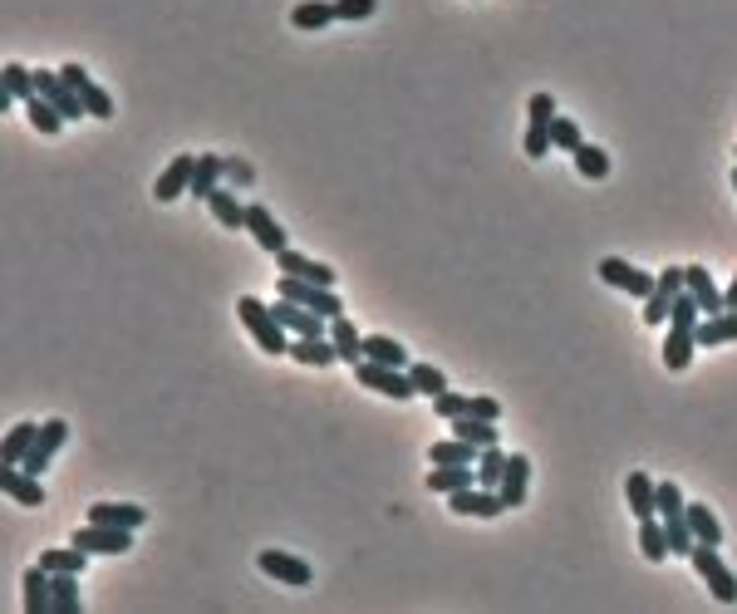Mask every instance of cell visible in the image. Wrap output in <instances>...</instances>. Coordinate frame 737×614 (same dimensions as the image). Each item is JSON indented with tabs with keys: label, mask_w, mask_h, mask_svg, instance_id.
Listing matches in <instances>:
<instances>
[{
	"label": "cell",
	"mask_w": 737,
	"mask_h": 614,
	"mask_svg": "<svg viewBox=\"0 0 737 614\" xmlns=\"http://www.w3.org/2000/svg\"><path fill=\"white\" fill-rule=\"evenodd\" d=\"M679 295H683V266H664V271L654 276L649 300H644V325H669Z\"/></svg>",
	"instance_id": "obj_7"
},
{
	"label": "cell",
	"mask_w": 737,
	"mask_h": 614,
	"mask_svg": "<svg viewBox=\"0 0 737 614\" xmlns=\"http://www.w3.org/2000/svg\"><path fill=\"white\" fill-rule=\"evenodd\" d=\"M448 506H453V516H477V521H492V516H502V511H507L502 492H497V487H482V482H472V487L453 492Z\"/></svg>",
	"instance_id": "obj_8"
},
{
	"label": "cell",
	"mask_w": 737,
	"mask_h": 614,
	"mask_svg": "<svg viewBox=\"0 0 737 614\" xmlns=\"http://www.w3.org/2000/svg\"><path fill=\"white\" fill-rule=\"evenodd\" d=\"M290 359L295 364H310V369H330V364H344L340 349L330 335H295L290 339Z\"/></svg>",
	"instance_id": "obj_17"
},
{
	"label": "cell",
	"mask_w": 737,
	"mask_h": 614,
	"mask_svg": "<svg viewBox=\"0 0 737 614\" xmlns=\"http://www.w3.org/2000/svg\"><path fill=\"white\" fill-rule=\"evenodd\" d=\"M64 443H69V423H64V418H45V423H40V438H35V447L25 452V462H20V467H25V472H35V477H45V467L55 462V452Z\"/></svg>",
	"instance_id": "obj_9"
},
{
	"label": "cell",
	"mask_w": 737,
	"mask_h": 614,
	"mask_svg": "<svg viewBox=\"0 0 737 614\" xmlns=\"http://www.w3.org/2000/svg\"><path fill=\"white\" fill-rule=\"evenodd\" d=\"M467 413H472V418H487V423H497V418H502V403H497L492 393H472V398H467Z\"/></svg>",
	"instance_id": "obj_47"
},
{
	"label": "cell",
	"mask_w": 737,
	"mask_h": 614,
	"mask_svg": "<svg viewBox=\"0 0 737 614\" xmlns=\"http://www.w3.org/2000/svg\"><path fill=\"white\" fill-rule=\"evenodd\" d=\"M276 290H281L285 300H295V305H305V310L325 315V320L344 315V300L335 295V285H315V280H300V276H281V280H276Z\"/></svg>",
	"instance_id": "obj_5"
},
{
	"label": "cell",
	"mask_w": 737,
	"mask_h": 614,
	"mask_svg": "<svg viewBox=\"0 0 737 614\" xmlns=\"http://www.w3.org/2000/svg\"><path fill=\"white\" fill-rule=\"evenodd\" d=\"M330 339H335V349H340V359L349 369L364 359V335H359V325H354L349 315H335V320H330Z\"/></svg>",
	"instance_id": "obj_26"
},
{
	"label": "cell",
	"mask_w": 737,
	"mask_h": 614,
	"mask_svg": "<svg viewBox=\"0 0 737 614\" xmlns=\"http://www.w3.org/2000/svg\"><path fill=\"white\" fill-rule=\"evenodd\" d=\"M89 521H104V526H128V531H138V526H148V511L138 502H94L89 506Z\"/></svg>",
	"instance_id": "obj_24"
},
{
	"label": "cell",
	"mask_w": 737,
	"mask_h": 614,
	"mask_svg": "<svg viewBox=\"0 0 737 614\" xmlns=\"http://www.w3.org/2000/svg\"><path fill=\"white\" fill-rule=\"evenodd\" d=\"M364 359L394 364V369H408V364H413L408 349H403V339H394V335H364Z\"/></svg>",
	"instance_id": "obj_32"
},
{
	"label": "cell",
	"mask_w": 737,
	"mask_h": 614,
	"mask_svg": "<svg viewBox=\"0 0 737 614\" xmlns=\"http://www.w3.org/2000/svg\"><path fill=\"white\" fill-rule=\"evenodd\" d=\"M55 614H79V575H50Z\"/></svg>",
	"instance_id": "obj_41"
},
{
	"label": "cell",
	"mask_w": 737,
	"mask_h": 614,
	"mask_svg": "<svg viewBox=\"0 0 737 614\" xmlns=\"http://www.w3.org/2000/svg\"><path fill=\"white\" fill-rule=\"evenodd\" d=\"M526 487H531V457H526V452H511L507 472H502V482H497V492H502L507 511H516V506L526 502Z\"/></svg>",
	"instance_id": "obj_20"
},
{
	"label": "cell",
	"mask_w": 737,
	"mask_h": 614,
	"mask_svg": "<svg viewBox=\"0 0 737 614\" xmlns=\"http://www.w3.org/2000/svg\"><path fill=\"white\" fill-rule=\"evenodd\" d=\"M35 89H40V94H45V99H50V104L69 118V123H79V118L89 113V109H84V99H79V89H69L59 69H35Z\"/></svg>",
	"instance_id": "obj_11"
},
{
	"label": "cell",
	"mask_w": 737,
	"mask_h": 614,
	"mask_svg": "<svg viewBox=\"0 0 737 614\" xmlns=\"http://www.w3.org/2000/svg\"><path fill=\"white\" fill-rule=\"evenodd\" d=\"M733 187H737V168H733Z\"/></svg>",
	"instance_id": "obj_51"
},
{
	"label": "cell",
	"mask_w": 737,
	"mask_h": 614,
	"mask_svg": "<svg viewBox=\"0 0 737 614\" xmlns=\"http://www.w3.org/2000/svg\"><path fill=\"white\" fill-rule=\"evenodd\" d=\"M688 526H693V536H698L703 546H723V521L713 516V506L688 502Z\"/></svg>",
	"instance_id": "obj_36"
},
{
	"label": "cell",
	"mask_w": 737,
	"mask_h": 614,
	"mask_svg": "<svg viewBox=\"0 0 737 614\" xmlns=\"http://www.w3.org/2000/svg\"><path fill=\"white\" fill-rule=\"evenodd\" d=\"M570 158H575V172H580L585 182H605V177H610V153H605L600 143H580Z\"/></svg>",
	"instance_id": "obj_34"
},
{
	"label": "cell",
	"mask_w": 737,
	"mask_h": 614,
	"mask_svg": "<svg viewBox=\"0 0 737 614\" xmlns=\"http://www.w3.org/2000/svg\"><path fill=\"white\" fill-rule=\"evenodd\" d=\"M507 457L511 452H502V443L482 447V452H477V482H482V487H497L502 472H507Z\"/></svg>",
	"instance_id": "obj_38"
},
{
	"label": "cell",
	"mask_w": 737,
	"mask_h": 614,
	"mask_svg": "<svg viewBox=\"0 0 737 614\" xmlns=\"http://www.w3.org/2000/svg\"><path fill=\"white\" fill-rule=\"evenodd\" d=\"M227 177H231V182H241V187H251V182H256L251 163H241V158H227Z\"/></svg>",
	"instance_id": "obj_48"
},
{
	"label": "cell",
	"mask_w": 737,
	"mask_h": 614,
	"mask_svg": "<svg viewBox=\"0 0 737 614\" xmlns=\"http://www.w3.org/2000/svg\"><path fill=\"white\" fill-rule=\"evenodd\" d=\"M20 600L25 614H55V590H50V570L35 560L25 575H20Z\"/></svg>",
	"instance_id": "obj_16"
},
{
	"label": "cell",
	"mask_w": 737,
	"mask_h": 614,
	"mask_svg": "<svg viewBox=\"0 0 737 614\" xmlns=\"http://www.w3.org/2000/svg\"><path fill=\"white\" fill-rule=\"evenodd\" d=\"M256 565H261V575H271V580H281V585H310V580H315L310 560L290 556V551H261Z\"/></svg>",
	"instance_id": "obj_14"
},
{
	"label": "cell",
	"mask_w": 737,
	"mask_h": 614,
	"mask_svg": "<svg viewBox=\"0 0 737 614\" xmlns=\"http://www.w3.org/2000/svg\"><path fill=\"white\" fill-rule=\"evenodd\" d=\"M0 487H5V497L20 506H45V482L35 477V472H25V467H0Z\"/></svg>",
	"instance_id": "obj_18"
},
{
	"label": "cell",
	"mask_w": 737,
	"mask_h": 614,
	"mask_svg": "<svg viewBox=\"0 0 737 614\" xmlns=\"http://www.w3.org/2000/svg\"><path fill=\"white\" fill-rule=\"evenodd\" d=\"M688 565L698 570V580L708 585V595L718 600V605H737V575L723 565V556H718V546H693V556H688Z\"/></svg>",
	"instance_id": "obj_2"
},
{
	"label": "cell",
	"mask_w": 737,
	"mask_h": 614,
	"mask_svg": "<svg viewBox=\"0 0 737 614\" xmlns=\"http://www.w3.org/2000/svg\"><path fill=\"white\" fill-rule=\"evenodd\" d=\"M222 177H227V158L202 153V158H197V172H192V197H197V202H207V197L222 187Z\"/></svg>",
	"instance_id": "obj_28"
},
{
	"label": "cell",
	"mask_w": 737,
	"mask_h": 614,
	"mask_svg": "<svg viewBox=\"0 0 737 614\" xmlns=\"http://www.w3.org/2000/svg\"><path fill=\"white\" fill-rule=\"evenodd\" d=\"M374 10H379V0H335V15H340V20H354V25L369 20Z\"/></svg>",
	"instance_id": "obj_46"
},
{
	"label": "cell",
	"mask_w": 737,
	"mask_h": 614,
	"mask_svg": "<svg viewBox=\"0 0 737 614\" xmlns=\"http://www.w3.org/2000/svg\"><path fill=\"white\" fill-rule=\"evenodd\" d=\"M192 172H197V153H177L163 168V177L153 182V197L158 202H177L182 192H192Z\"/></svg>",
	"instance_id": "obj_15"
},
{
	"label": "cell",
	"mask_w": 737,
	"mask_h": 614,
	"mask_svg": "<svg viewBox=\"0 0 737 614\" xmlns=\"http://www.w3.org/2000/svg\"><path fill=\"white\" fill-rule=\"evenodd\" d=\"M207 207H212V217L227 226V231H241V226H246V207H241V197H236L231 187H217V192L207 197Z\"/></svg>",
	"instance_id": "obj_35"
},
{
	"label": "cell",
	"mask_w": 737,
	"mask_h": 614,
	"mask_svg": "<svg viewBox=\"0 0 737 614\" xmlns=\"http://www.w3.org/2000/svg\"><path fill=\"white\" fill-rule=\"evenodd\" d=\"M600 280L624 290V295H634V300H649V290H654V276L639 271V266H629V261H620V256H605L600 261Z\"/></svg>",
	"instance_id": "obj_12"
},
{
	"label": "cell",
	"mask_w": 737,
	"mask_h": 614,
	"mask_svg": "<svg viewBox=\"0 0 737 614\" xmlns=\"http://www.w3.org/2000/svg\"><path fill=\"white\" fill-rule=\"evenodd\" d=\"M0 84H5V89L15 94V104H25V99H35V94H40V89H35V69H25V64H15V59L5 64Z\"/></svg>",
	"instance_id": "obj_39"
},
{
	"label": "cell",
	"mask_w": 737,
	"mask_h": 614,
	"mask_svg": "<svg viewBox=\"0 0 737 614\" xmlns=\"http://www.w3.org/2000/svg\"><path fill=\"white\" fill-rule=\"evenodd\" d=\"M723 300H728V310H737V276H733V285L723 290Z\"/></svg>",
	"instance_id": "obj_50"
},
{
	"label": "cell",
	"mask_w": 737,
	"mask_h": 614,
	"mask_svg": "<svg viewBox=\"0 0 737 614\" xmlns=\"http://www.w3.org/2000/svg\"><path fill=\"white\" fill-rule=\"evenodd\" d=\"M472 482H477V462H433V472H428V492H438V497H453Z\"/></svg>",
	"instance_id": "obj_19"
},
{
	"label": "cell",
	"mask_w": 737,
	"mask_h": 614,
	"mask_svg": "<svg viewBox=\"0 0 737 614\" xmlns=\"http://www.w3.org/2000/svg\"><path fill=\"white\" fill-rule=\"evenodd\" d=\"M340 15H335V0H300L295 10H290V25L295 30H325V25H335Z\"/></svg>",
	"instance_id": "obj_30"
},
{
	"label": "cell",
	"mask_w": 737,
	"mask_h": 614,
	"mask_svg": "<svg viewBox=\"0 0 737 614\" xmlns=\"http://www.w3.org/2000/svg\"><path fill=\"white\" fill-rule=\"evenodd\" d=\"M639 551H644V560H669L674 551H669V531H664V521L659 516H644L639 521Z\"/></svg>",
	"instance_id": "obj_33"
},
{
	"label": "cell",
	"mask_w": 737,
	"mask_h": 614,
	"mask_svg": "<svg viewBox=\"0 0 737 614\" xmlns=\"http://www.w3.org/2000/svg\"><path fill=\"white\" fill-rule=\"evenodd\" d=\"M624 502L629 511L644 521V516H659V482L649 477V472H629L624 477Z\"/></svg>",
	"instance_id": "obj_21"
},
{
	"label": "cell",
	"mask_w": 737,
	"mask_h": 614,
	"mask_svg": "<svg viewBox=\"0 0 737 614\" xmlns=\"http://www.w3.org/2000/svg\"><path fill=\"white\" fill-rule=\"evenodd\" d=\"M246 231H251V236H256V246H261V251H271V256H281L285 246H290L285 226L276 222V212H271L266 202H246Z\"/></svg>",
	"instance_id": "obj_10"
},
{
	"label": "cell",
	"mask_w": 737,
	"mask_h": 614,
	"mask_svg": "<svg viewBox=\"0 0 737 614\" xmlns=\"http://www.w3.org/2000/svg\"><path fill=\"white\" fill-rule=\"evenodd\" d=\"M683 290H688V295L698 300V310H703V315H718V310H728V300H723L718 280H713V271H708L703 261L683 266Z\"/></svg>",
	"instance_id": "obj_13"
},
{
	"label": "cell",
	"mask_w": 737,
	"mask_h": 614,
	"mask_svg": "<svg viewBox=\"0 0 737 614\" xmlns=\"http://www.w3.org/2000/svg\"><path fill=\"white\" fill-rule=\"evenodd\" d=\"M59 74H64L69 89H84V84H89V69H84V64H59Z\"/></svg>",
	"instance_id": "obj_49"
},
{
	"label": "cell",
	"mask_w": 737,
	"mask_h": 614,
	"mask_svg": "<svg viewBox=\"0 0 737 614\" xmlns=\"http://www.w3.org/2000/svg\"><path fill=\"white\" fill-rule=\"evenodd\" d=\"M453 438H462V443H477V447H492V443H497V423L462 413V418H453Z\"/></svg>",
	"instance_id": "obj_37"
},
{
	"label": "cell",
	"mask_w": 737,
	"mask_h": 614,
	"mask_svg": "<svg viewBox=\"0 0 737 614\" xmlns=\"http://www.w3.org/2000/svg\"><path fill=\"white\" fill-rule=\"evenodd\" d=\"M408 374H413V384H418L423 398H438V393L448 389V374L438 364H408Z\"/></svg>",
	"instance_id": "obj_43"
},
{
	"label": "cell",
	"mask_w": 737,
	"mask_h": 614,
	"mask_svg": "<svg viewBox=\"0 0 737 614\" xmlns=\"http://www.w3.org/2000/svg\"><path fill=\"white\" fill-rule=\"evenodd\" d=\"M477 443H462V438H443V443L428 447V462H477Z\"/></svg>",
	"instance_id": "obj_40"
},
{
	"label": "cell",
	"mask_w": 737,
	"mask_h": 614,
	"mask_svg": "<svg viewBox=\"0 0 737 614\" xmlns=\"http://www.w3.org/2000/svg\"><path fill=\"white\" fill-rule=\"evenodd\" d=\"M737 339V310H718V315H703L698 320V344L713 349V344H733Z\"/></svg>",
	"instance_id": "obj_29"
},
{
	"label": "cell",
	"mask_w": 737,
	"mask_h": 614,
	"mask_svg": "<svg viewBox=\"0 0 737 614\" xmlns=\"http://www.w3.org/2000/svg\"><path fill=\"white\" fill-rule=\"evenodd\" d=\"M25 118H30V128H35V133H45V138H55V133H64V123H69V118H64V113H59L55 104L45 99V94L25 99Z\"/></svg>",
	"instance_id": "obj_31"
},
{
	"label": "cell",
	"mask_w": 737,
	"mask_h": 614,
	"mask_svg": "<svg viewBox=\"0 0 737 614\" xmlns=\"http://www.w3.org/2000/svg\"><path fill=\"white\" fill-rule=\"evenodd\" d=\"M40 565H45L50 575H89V551H79L74 541H69V546H50V551L40 556Z\"/></svg>",
	"instance_id": "obj_27"
},
{
	"label": "cell",
	"mask_w": 737,
	"mask_h": 614,
	"mask_svg": "<svg viewBox=\"0 0 737 614\" xmlns=\"http://www.w3.org/2000/svg\"><path fill=\"white\" fill-rule=\"evenodd\" d=\"M551 143H556L561 153H575V148L585 143V133H580V123H575V118L556 113V123H551Z\"/></svg>",
	"instance_id": "obj_44"
},
{
	"label": "cell",
	"mask_w": 737,
	"mask_h": 614,
	"mask_svg": "<svg viewBox=\"0 0 737 614\" xmlns=\"http://www.w3.org/2000/svg\"><path fill=\"white\" fill-rule=\"evenodd\" d=\"M354 379H359L364 389L384 393V398H398V403L418 398V384H413V374H408V369H394V364H374V359H359V364H354Z\"/></svg>",
	"instance_id": "obj_4"
},
{
	"label": "cell",
	"mask_w": 737,
	"mask_h": 614,
	"mask_svg": "<svg viewBox=\"0 0 737 614\" xmlns=\"http://www.w3.org/2000/svg\"><path fill=\"white\" fill-rule=\"evenodd\" d=\"M236 315H241V325L251 330V339H256L261 354H271V359L290 354V330L281 325L276 305H266V300H256V295H241V300H236Z\"/></svg>",
	"instance_id": "obj_1"
},
{
	"label": "cell",
	"mask_w": 737,
	"mask_h": 614,
	"mask_svg": "<svg viewBox=\"0 0 737 614\" xmlns=\"http://www.w3.org/2000/svg\"><path fill=\"white\" fill-rule=\"evenodd\" d=\"M467 398H472V393H453V389H443L438 398H433V413L453 423V418H462V413H467Z\"/></svg>",
	"instance_id": "obj_45"
},
{
	"label": "cell",
	"mask_w": 737,
	"mask_h": 614,
	"mask_svg": "<svg viewBox=\"0 0 737 614\" xmlns=\"http://www.w3.org/2000/svg\"><path fill=\"white\" fill-rule=\"evenodd\" d=\"M69 541H74L79 551H89V556H128V551H133V531H128V526H104V521L79 526Z\"/></svg>",
	"instance_id": "obj_6"
},
{
	"label": "cell",
	"mask_w": 737,
	"mask_h": 614,
	"mask_svg": "<svg viewBox=\"0 0 737 614\" xmlns=\"http://www.w3.org/2000/svg\"><path fill=\"white\" fill-rule=\"evenodd\" d=\"M35 438H40V423H35V418H20V423L5 433V443H0V462H5V467H20L25 452L35 447Z\"/></svg>",
	"instance_id": "obj_25"
},
{
	"label": "cell",
	"mask_w": 737,
	"mask_h": 614,
	"mask_svg": "<svg viewBox=\"0 0 737 614\" xmlns=\"http://www.w3.org/2000/svg\"><path fill=\"white\" fill-rule=\"evenodd\" d=\"M79 99H84V109H89V118H104V123L114 118V94H109L104 84H94V79H89V84L79 89Z\"/></svg>",
	"instance_id": "obj_42"
},
{
	"label": "cell",
	"mask_w": 737,
	"mask_h": 614,
	"mask_svg": "<svg viewBox=\"0 0 737 614\" xmlns=\"http://www.w3.org/2000/svg\"><path fill=\"white\" fill-rule=\"evenodd\" d=\"M276 315H281V325L290 335H330V320L325 315H315V310H305V305H295V300H276Z\"/></svg>",
	"instance_id": "obj_22"
},
{
	"label": "cell",
	"mask_w": 737,
	"mask_h": 614,
	"mask_svg": "<svg viewBox=\"0 0 737 614\" xmlns=\"http://www.w3.org/2000/svg\"><path fill=\"white\" fill-rule=\"evenodd\" d=\"M276 266H281V276H300V280H315V285H335V266H325V261H315V256H300V251H290V246L276 256Z\"/></svg>",
	"instance_id": "obj_23"
},
{
	"label": "cell",
	"mask_w": 737,
	"mask_h": 614,
	"mask_svg": "<svg viewBox=\"0 0 737 614\" xmlns=\"http://www.w3.org/2000/svg\"><path fill=\"white\" fill-rule=\"evenodd\" d=\"M551 123H556V94H531V104H526V138H521L531 163H541L556 148L551 143Z\"/></svg>",
	"instance_id": "obj_3"
}]
</instances>
